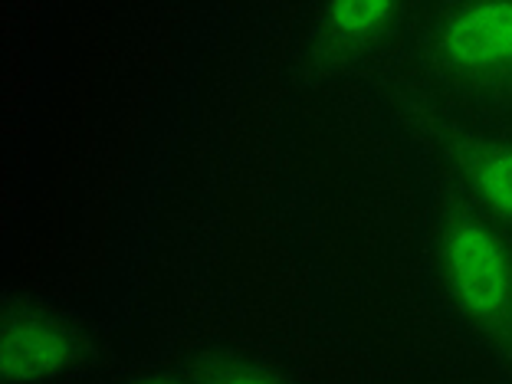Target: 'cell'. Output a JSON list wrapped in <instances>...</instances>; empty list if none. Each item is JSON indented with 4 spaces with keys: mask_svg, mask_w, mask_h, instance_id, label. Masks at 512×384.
<instances>
[{
    "mask_svg": "<svg viewBox=\"0 0 512 384\" xmlns=\"http://www.w3.org/2000/svg\"><path fill=\"white\" fill-rule=\"evenodd\" d=\"M424 266L460 332L512 358V230L440 188L424 214Z\"/></svg>",
    "mask_w": 512,
    "mask_h": 384,
    "instance_id": "cell-1",
    "label": "cell"
},
{
    "mask_svg": "<svg viewBox=\"0 0 512 384\" xmlns=\"http://www.w3.org/2000/svg\"><path fill=\"white\" fill-rule=\"evenodd\" d=\"M417 79L470 112H512V0H440L411 43Z\"/></svg>",
    "mask_w": 512,
    "mask_h": 384,
    "instance_id": "cell-2",
    "label": "cell"
},
{
    "mask_svg": "<svg viewBox=\"0 0 512 384\" xmlns=\"http://www.w3.org/2000/svg\"><path fill=\"white\" fill-rule=\"evenodd\" d=\"M102 339L83 309L37 286L0 293V384L99 378Z\"/></svg>",
    "mask_w": 512,
    "mask_h": 384,
    "instance_id": "cell-3",
    "label": "cell"
},
{
    "mask_svg": "<svg viewBox=\"0 0 512 384\" xmlns=\"http://www.w3.org/2000/svg\"><path fill=\"white\" fill-rule=\"evenodd\" d=\"M421 0H316L309 50L322 73L355 79L378 69L398 46H411L424 20Z\"/></svg>",
    "mask_w": 512,
    "mask_h": 384,
    "instance_id": "cell-4",
    "label": "cell"
},
{
    "mask_svg": "<svg viewBox=\"0 0 512 384\" xmlns=\"http://www.w3.org/2000/svg\"><path fill=\"white\" fill-rule=\"evenodd\" d=\"M434 168L440 188L512 230V122L476 115L440 132Z\"/></svg>",
    "mask_w": 512,
    "mask_h": 384,
    "instance_id": "cell-5",
    "label": "cell"
},
{
    "mask_svg": "<svg viewBox=\"0 0 512 384\" xmlns=\"http://www.w3.org/2000/svg\"><path fill=\"white\" fill-rule=\"evenodd\" d=\"M165 381H293L289 371L273 355L253 345H240L230 339H204L188 345L171 362V371H161Z\"/></svg>",
    "mask_w": 512,
    "mask_h": 384,
    "instance_id": "cell-6",
    "label": "cell"
}]
</instances>
